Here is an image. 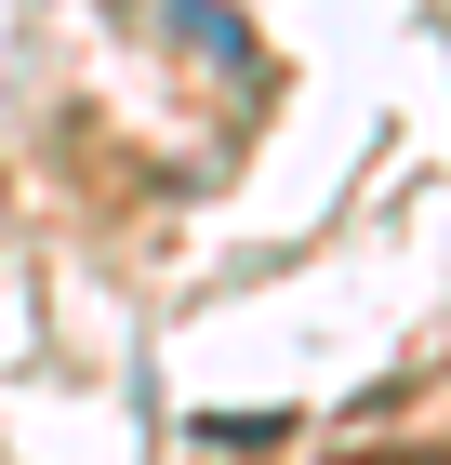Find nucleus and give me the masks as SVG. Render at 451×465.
Wrapping results in <instances>:
<instances>
[{
	"instance_id": "nucleus-1",
	"label": "nucleus",
	"mask_w": 451,
	"mask_h": 465,
	"mask_svg": "<svg viewBox=\"0 0 451 465\" xmlns=\"http://www.w3.org/2000/svg\"><path fill=\"white\" fill-rule=\"evenodd\" d=\"M332 465H451V452H425V439H412V452H332Z\"/></svg>"
}]
</instances>
